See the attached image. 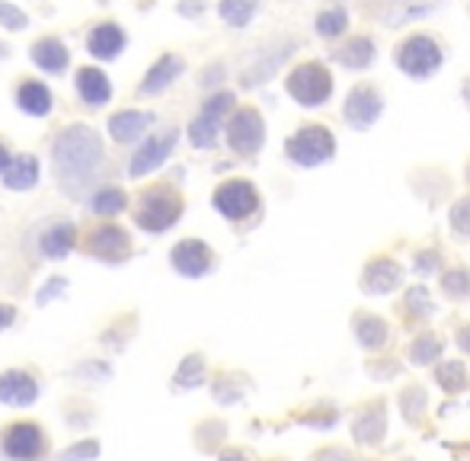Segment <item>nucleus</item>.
<instances>
[{
	"label": "nucleus",
	"mask_w": 470,
	"mask_h": 461,
	"mask_svg": "<svg viewBox=\"0 0 470 461\" xmlns=\"http://www.w3.org/2000/svg\"><path fill=\"white\" fill-rule=\"evenodd\" d=\"M39 176H42L39 158L29 154V151H23V154H13L7 174L0 176V180H4V186H7L10 192H29V190L39 186Z\"/></svg>",
	"instance_id": "21"
},
{
	"label": "nucleus",
	"mask_w": 470,
	"mask_h": 461,
	"mask_svg": "<svg viewBox=\"0 0 470 461\" xmlns=\"http://www.w3.org/2000/svg\"><path fill=\"white\" fill-rule=\"evenodd\" d=\"M359 461H378V458H359Z\"/></svg>",
	"instance_id": "51"
},
{
	"label": "nucleus",
	"mask_w": 470,
	"mask_h": 461,
	"mask_svg": "<svg viewBox=\"0 0 470 461\" xmlns=\"http://www.w3.org/2000/svg\"><path fill=\"white\" fill-rule=\"evenodd\" d=\"M170 263L173 270L186 279H202L215 270V250L199 238H186L170 250Z\"/></svg>",
	"instance_id": "13"
},
{
	"label": "nucleus",
	"mask_w": 470,
	"mask_h": 461,
	"mask_svg": "<svg viewBox=\"0 0 470 461\" xmlns=\"http://www.w3.org/2000/svg\"><path fill=\"white\" fill-rule=\"evenodd\" d=\"M237 109V96L231 90H215V93L205 96V103H202V116H211L218 122H227L231 119V112Z\"/></svg>",
	"instance_id": "34"
},
{
	"label": "nucleus",
	"mask_w": 470,
	"mask_h": 461,
	"mask_svg": "<svg viewBox=\"0 0 470 461\" xmlns=\"http://www.w3.org/2000/svg\"><path fill=\"white\" fill-rule=\"evenodd\" d=\"M439 288L448 302H467L470 298V270L464 266V263H455V266L442 270Z\"/></svg>",
	"instance_id": "31"
},
{
	"label": "nucleus",
	"mask_w": 470,
	"mask_h": 461,
	"mask_svg": "<svg viewBox=\"0 0 470 461\" xmlns=\"http://www.w3.org/2000/svg\"><path fill=\"white\" fill-rule=\"evenodd\" d=\"M224 138L231 144V151L240 158H253L263 151L266 144V122L256 106H237L231 119L224 122Z\"/></svg>",
	"instance_id": "8"
},
{
	"label": "nucleus",
	"mask_w": 470,
	"mask_h": 461,
	"mask_svg": "<svg viewBox=\"0 0 470 461\" xmlns=\"http://www.w3.org/2000/svg\"><path fill=\"white\" fill-rule=\"evenodd\" d=\"M202 378H205V359H202V352H192L183 359V366L176 368L173 384L176 388H195V384H202Z\"/></svg>",
	"instance_id": "35"
},
{
	"label": "nucleus",
	"mask_w": 470,
	"mask_h": 461,
	"mask_svg": "<svg viewBox=\"0 0 470 461\" xmlns=\"http://www.w3.org/2000/svg\"><path fill=\"white\" fill-rule=\"evenodd\" d=\"M336 138L327 125H301L295 135L285 142V158L298 167H320L333 160Z\"/></svg>",
	"instance_id": "5"
},
{
	"label": "nucleus",
	"mask_w": 470,
	"mask_h": 461,
	"mask_svg": "<svg viewBox=\"0 0 470 461\" xmlns=\"http://www.w3.org/2000/svg\"><path fill=\"white\" fill-rule=\"evenodd\" d=\"M36 398H39V384H36L32 375L20 372V368L0 375V400H4V404L29 407Z\"/></svg>",
	"instance_id": "23"
},
{
	"label": "nucleus",
	"mask_w": 470,
	"mask_h": 461,
	"mask_svg": "<svg viewBox=\"0 0 470 461\" xmlns=\"http://www.w3.org/2000/svg\"><path fill=\"white\" fill-rule=\"evenodd\" d=\"M467 382H470V375L461 359H442V366H435V384H439L445 394H458V391L467 388Z\"/></svg>",
	"instance_id": "32"
},
{
	"label": "nucleus",
	"mask_w": 470,
	"mask_h": 461,
	"mask_svg": "<svg viewBox=\"0 0 470 461\" xmlns=\"http://www.w3.org/2000/svg\"><path fill=\"white\" fill-rule=\"evenodd\" d=\"M442 263H445L442 250H423V254H416L413 270L419 272V276H432V272H442Z\"/></svg>",
	"instance_id": "40"
},
{
	"label": "nucleus",
	"mask_w": 470,
	"mask_h": 461,
	"mask_svg": "<svg viewBox=\"0 0 470 461\" xmlns=\"http://www.w3.org/2000/svg\"><path fill=\"white\" fill-rule=\"evenodd\" d=\"M352 334H355L359 346H365V350H371V352L384 350V346L391 343V327H387V320L371 314V311H359V314L352 318Z\"/></svg>",
	"instance_id": "22"
},
{
	"label": "nucleus",
	"mask_w": 470,
	"mask_h": 461,
	"mask_svg": "<svg viewBox=\"0 0 470 461\" xmlns=\"http://www.w3.org/2000/svg\"><path fill=\"white\" fill-rule=\"evenodd\" d=\"M464 100H470V80L464 84Z\"/></svg>",
	"instance_id": "49"
},
{
	"label": "nucleus",
	"mask_w": 470,
	"mask_h": 461,
	"mask_svg": "<svg viewBox=\"0 0 470 461\" xmlns=\"http://www.w3.org/2000/svg\"><path fill=\"white\" fill-rule=\"evenodd\" d=\"M179 144V128L176 125H160L154 128L151 135L144 138L135 148L131 160H128V176L131 180H141V176H151L154 170H160L170 160V154L176 151Z\"/></svg>",
	"instance_id": "6"
},
{
	"label": "nucleus",
	"mask_w": 470,
	"mask_h": 461,
	"mask_svg": "<svg viewBox=\"0 0 470 461\" xmlns=\"http://www.w3.org/2000/svg\"><path fill=\"white\" fill-rule=\"evenodd\" d=\"M176 13L186 16V20H199L205 13V0H179L176 4Z\"/></svg>",
	"instance_id": "44"
},
{
	"label": "nucleus",
	"mask_w": 470,
	"mask_h": 461,
	"mask_svg": "<svg viewBox=\"0 0 470 461\" xmlns=\"http://www.w3.org/2000/svg\"><path fill=\"white\" fill-rule=\"evenodd\" d=\"M224 77H227V68H224V61L208 64V68H202V74H199V87L215 93V90H221Z\"/></svg>",
	"instance_id": "39"
},
{
	"label": "nucleus",
	"mask_w": 470,
	"mask_h": 461,
	"mask_svg": "<svg viewBox=\"0 0 470 461\" xmlns=\"http://www.w3.org/2000/svg\"><path fill=\"white\" fill-rule=\"evenodd\" d=\"M45 449V439L36 423H13L4 433V455L13 461H36Z\"/></svg>",
	"instance_id": "20"
},
{
	"label": "nucleus",
	"mask_w": 470,
	"mask_h": 461,
	"mask_svg": "<svg viewBox=\"0 0 470 461\" xmlns=\"http://www.w3.org/2000/svg\"><path fill=\"white\" fill-rule=\"evenodd\" d=\"M84 250L96 260H106V263H119L128 260L131 254V238H128V230L119 228V224H100L87 234L84 240Z\"/></svg>",
	"instance_id": "14"
},
{
	"label": "nucleus",
	"mask_w": 470,
	"mask_h": 461,
	"mask_svg": "<svg viewBox=\"0 0 470 461\" xmlns=\"http://www.w3.org/2000/svg\"><path fill=\"white\" fill-rule=\"evenodd\" d=\"M221 132H224V122L211 119V116H195V119L186 125V138H189L192 148H199V151H211L218 142H221Z\"/></svg>",
	"instance_id": "29"
},
{
	"label": "nucleus",
	"mask_w": 470,
	"mask_h": 461,
	"mask_svg": "<svg viewBox=\"0 0 470 461\" xmlns=\"http://www.w3.org/2000/svg\"><path fill=\"white\" fill-rule=\"evenodd\" d=\"M84 45H87L90 58H96V61H116L119 55H125L128 32L116 20H100V23H93L87 29Z\"/></svg>",
	"instance_id": "12"
},
{
	"label": "nucleus",
	"mask_w": 470,
	"mask_h": 461,
	"mask_svg": "<svg viewBox=\"0 0 470 461\" xmlns=\"http://www.w3.org/2000/svg\"><path fill=\"white\" fill-rule=\"evenodd\" d=\"M96 455H100V446H96V442H84V446L68 449V452L61 455V461H87V458H96Z\"/></svg>",
	"instance_id": "42"
},
{
	"label": "nucleus",
	"mask_w": 470,
	"mask_h": 461,
	"mask_svg": "<svg viewBox=\"0 0 470 461\" xmlns=\"http://www.w3.org/2000/svg\"><path fill=\"white\" fill-rule=\"evenodd\" d=\"M403 314H410V318H416V320H426L435 314V304L429 302V292H426L423 286H416L407 292V298H403Z\"/></svg>",
	"instance_id": "36"
},
{
	"label": "nucleus",
	"mask_w": 470,
	"mask_h": 461,
	"mask_svg": "<svg viewBox=\"0 0 470 461\" xmlns=\"http://www.w3.org/2000/svg\"><path fill=\"white\" fill-rule=\"evenodd\" d=\"M285 90L298 106L314 109V106H323L333 96V74L327 71V64L301 61L288 71Z\"/></svg>",
	"instance_id": "3"
},
{
	"label": "nucleus",
	"mask_w": 470,
	"mask_h": 461,
	"mask_svg": "<svg viewBox=\"0 0 470 461\" xmlns=\"http://www.w3.org/2000/svg\"><path fill=\"white\" fill-rule=\"evenodd\" d=\"M397 407L410 426H419V423L426 420V410H429V394H426V388L419 382H410L400 388Z\"/></svg>",
	"instance_id": "26"
},
{
	"label": "nucleus",
	"mask_w": 470,
	"mask_h": 461,
	"mask_svg": "<svg viewBox=\"0 0 470 461\" xmlns=\"http://www.w3.org/2000/svg\"><path fill=\"white\" fill-rule=\"evenodd\" d=\"M381 109H384V100H381V93H378L375 84H355V87L349 90V96H346L343 119L349 128L365 132V128H371L378 122Z\"/></svg>",
	"instance_id": "10"
},
{
	"label": "nucleus",
	"mask_w": 470,
	"mask_h": 461,
	"mask_svg": "<svg viewBox=\"0 0 470 461\" xmlns=\"http://www.w3.org/2000/svg\"><path fill=\"white\" fill-rule=\"evenodd\" d=\"M74 93L87 109H103L112 103V80L100 64H80L74 71Z\"/></svg>",
	"instance_id": "15"
},
{
	"label": "nucleus",
	"mask_w": 470,
	"mask_h": 461,
	"mask_svg": "<svg viewBox=\"0 0 470 461\" xmlns=\"http://www.w3.org/2000/svg\"><path fill=\"white\" fill-rule=\"evenodd\" d=\"M48 160L64 196L80 199L93 190L96 176L106 167V142L90 122H68L52 138Z\"/></svg>",
	"instance_id": "1"
},
{
	"label": "nucleus",
	"mask_w": 470,
	"mask_h": 461,
	"mask_svg": "<svg viewBox=\"0 0 470 461\" xmlns=\"http://www.w3.org/2000/svg\"><path fill=\"white\" fill-rule=\"evenodd\" d=\"M29 13L26 10H20L16 4H10V0H0V29L4 32H23L29 29Z\"/></svg>",
	"instance_id": "38"
},
{
	"label": "nucleus",
	"mask_w": 470,
	"mask_h": 461,
	"mask_svg": "<svg viewBox=\"0 0 470 461\" xmlns=\"http://www.w3.org/2000/svg\"><path fill=\"white\" fill-rule=\"evenodd\" d=\"M29 58L42 74H48V77H64L68 68H71V48H68V42H64L61 36H52V32L32 42Z\"/></svg>",
	"instance_id": "18"
},
{
	"label": "nucleus",
	"mask_w": 470,
	"mask_h": 461,
	"mask_svg": "<svg viewBox=\"0 0 470 461\" xmlns=\"http://www.w3.org/2000/svg\"><path fill=\"white\" fill-rule=\"evenodd\" d=\"M157 128V112L154 109H116L106 122V132L116 144H141L144 138Z\"/></svg>",
	"instance_id": "9"
},
{
	"label": "nucleus",
	"mask_w": 470,
	"mask_h": 461,
	"mask_svg": "<svg viewBox=\"0 0 470 461\" xmlns=\"http://www.w3.org/2000/svg\"><path fill=\"white\" fill-rule=\"evenodd\" d=\"M330 58H333L339 68H349V71H365L368 64L375 61V42L365 39V36H352V39H346Z\"/></svg>",
	"instance_id": "24"
},
{
	"label": "nucleus",
	"mask_w": 470,
	"mask_h": 461,
	"mask_svg": "<svg viewBox=\"0 0 470 461\" xmlns=\"http://www.w3.org/2000/svg\"><path fill=\"white\" fill-rule=\"evenodd\" d=\"M74 247H77V228H74L71 222L52 224V228H48L45 234H42V240H39L42 256H48V260H64V256L71 254Z\"/></svg>",
	"instance_id": "25"
},
{
	"label": "nucleus",
	"mask_w": 470,
	"mask_h": 461,
	"mask_svg": "<svg viewBox=\"0 0 470 461\" xmlns=\"http://www.w3.org/2000/svg\"><path fill=\"white\" fill-rule=\"evenodd\" d=\"M259 7H263L259 0H218V16L231 29H247L253 23V16L259 13Z\"/></svg>",
	"instance_id": "30"
},
{
	"label": "nucleus",
	"mask_w": 470,
	"mask_h": 461,
	"mask_svg": "<svg viewBox=\"0 0 470 461\" xmlns=\"http://www.w3.org/2000/svg\"><path fill=\"white\" fill-rule=\"evenodd\" d=\"M458 346H461V350L470 356V324H461V327H458Z\"/></svg>",
	"instance_id": "47"
},
{
	"label": "nucleus",
	"mask_w": 470,
	"mask_h": 461,
	"mask_svg": "<svg viewBox=\"0 0 470 461\" xmlns=\"http://www.w3.org/2000/svg\"><path fill=\"white\" fill-rule=\"evenodd\" d=\"M442 64H445V52L429 32H413L410 39H403L397 45V68L413 80L432 77Z\"/></svg>",
	"instance_id": "4"
},
{
	"label": "nucleus",
	"mask_w": 470,
	"mask_h": 461,
	"mask_svg": "<svg viewBox=\"0 0 470 461\" xmlns=\"http://www.w3.org/2000/svg\"><path fill=\"white\" fill-rule=\"evenodd\" d=\"M362 292L365 295H387L403 286V266L391 256H371L362 270Z\"/></svg>",
	"instance_id": "19"
},
{
	"label": "nucleus",
	"mask_w": 470,
	"mask_h": 461,
	"mask_svg": "<svg viewBox=\"0 0 470 461\" xmlns=\"http://www.w3.org/2000/svg\"><path fill=\"white\" fill-rule=\"evenodd\" d=\"M314 29H317L320 39H339V36H346V29H349V13H346V7H339V4L323 7L317 13V20H314Z\"/></svg>",
	"instance_id": "33"
},
{
	"label": "nucleus",
	"mask_w": 470,
	"mask_h": 461,
	"mask_svg": "<svg viewBox=\"0 0 470 461\" xmlns=\"http://www.w3.org/2000/svg\"><path fill=\"white\" fill-rule=\"evenodd\" d=\"M183 74H186V58L179 55V52H163V55L144 71L141 84L135 87V96H141V100L147 96V100H151V96L167 93Z\"/></svg>",
	"instance_id": "11"
},
{
	"label": "nucleus",
	"mask_w": 470,
	"mask_h": 461,
	"mask_svg": "<svg viewBox=\"0 0 470 461\" xmlns=\"http://www.w3.org/2000/svg\"><path fill=\"white\" fill-rule=\"evenodd\" d=\"M90 212L100 218H116L128 208V192L122 186H100L90 192Z\"/></svg>",
	"instance_id": "27"
},
{
	"label": "nucleus",
	"mask_w": 470,
	"mask_h": 461,
	"mask_svg": "<svg viewBox=\"0 0 470 461\" xmlns=\"http://www.w3.org/2000/svg\"><path fill=\"white\" fill-rule=\"evenodd\" d=\"M13 106L23 116H32V119H48L55 112V93H52L45 80L20 77L13 84Z\"/></svg>",
	"instance_id": "17"
},
{
	"label": "nucleus",
	"mask_w": 470,
	"mask_h": 461,
	"mask_svg": "<svg viewBox=\"0 0 470 461\" xmlns=\"http://www.w3.org/2000/svg\"><path fill=\"white\" fill-rule=\"evenodd\" d=\"M64 288H68V279L55 276V279H52V282H48L45 288H42L39 295H36V302H39V304H48V302H52V298H58V295H61Z\"/></svg>",
	"instance_id": "43"
},
{
	"label": "nucleus",
	"mask_w": 470,
	"mask_h": 461,
	"mask_svg": "<svg viewBox=\"0 0 470 461\" xmlns=\"http://www.w3.org/2000/svg\"><path fill=\"white\" fill-rule=\"evenodd\" d=\"M448 224H451V234H455L458 240H470V196H461V199L451 206Z\"/></svg>",
	"instance_id": "37"
},
{
	"label": "nucleus",
	"mask_w": 470,
	"mask_h": 461,
	"mask_svg": "<svg viewBox=\"0 0 470 461\" xmlns=\"http://www.w3.org/2000/svg\"><path fill=\"white\" fill-rule=\"evenodd\" d=\"M211 206H215L218 215H224L227 222L240 224V222H247V218H253L256 212H259L263 199H259V190H256L250 180L234 176V180L218 183L215 196H211Z\"/></svg>",
	"instance_id": "7"
},
{
	"label": "nucleus",
	"mask_w": 470,
	"mask_h": 461,
	"mask_svg": "<svg viewBox=\"0 0 470 461\" xmlns=\"http://www.w3.org/2000/svg\"><path fill=\"white\" fill-rule=\"evenodd\" d=\"M311 461H355V458H352V452L346 446L327 442V446H320L317 452L311 455Z\"/></svg>",
	"instance_id": "41"
},
{
	"label": "nucleus",
	"mask_w": 470,
	"mask_h": 461,
	"mask_svg": "<svg viewBox=\"0 0 470 461\" xmlns=\"http://www.w3.org/2000/svg\"><path fill=\"white\" fill-rule=\"evenodd\" d=\"M10 160H13V151H10V144H7V138H0V176L7 174V167H10Z\"/></svg>",
	"instance_id": "45"
},
{
	"label": "nucleus",
	"mask_w": 470,
	"mask_h": 461,
	"mask_svg": "<svg viewBox=\"0 0 470 461\" xmlns=\"http://www.w3.org/2000/svg\"><path fill=\"white\" fill-rule=\"evenodd\" d=\"M464 174H467V180H470V164H467V170H464Z\"/></svg>",
	"instance_id": "50"
},
{
	"label": "nucleus",
	"mask_w": 470,
	"mask_h": 461,
	"mask_svg": "<svg viewBox=\"0 0 470 461\" xmlns=\"http://www.w3.org/2000/svg\"><path fill=\"white\" fill-rule=\"evenodd\" d=\"M445 352V340H442L435 330H423V334H416V340L410 343L407 359L413 366H435Z\"/></svg>",
	"instance_id": "28"
},
{
	"label": "nucleus",
	"mask_w": 470,
	"mask_h": 461,
	"mask_svg": "<svg viewBox=\"0 0 470 461\" xmlns=\"http://www.w3.org/2000/svg\"><path fill=\"white\" fill-rule=\"evenodd\" d=\"M13 320H16V308H13V304H0V330H7Z\"/></svg>",
	"instance_id": "46"
},
{
	"label": "nucleus",
	"mask_w": 470,
	"mask_h": 461,
	"mask_svg": "<svg viewBox=\"0 0 470 461\" xmlns=\"http://www.w3.org/2000/svg\"><path fill=\"white\" fill-rule=\"evenodd\" d=\"M384 400H368V404H362L355 414H352V423H349V430H352V439L359 442V446H368V449H375L384 442V436H387V410H384Z\"/></svg>",
	"instance_id": "16"
},
{
	"label": "nucleus",
	"mask_w": 470,
	"mask_h": 461,
	"mask_svg": "<svg viewBox=\"0 0 470 461\" xmlns=\"http://www.w3.org/2000/svg\"><path fill=\"white\" fill-rule=\"evenodd\" d=\"M183 196L170 183L147 186L135 202V224L141 230H147V234H163L183 218Z\"/></svg>",
	"instance_id": "2"
},
{
	"label": "nucleus",
	"mask_w": 470,
	"mask_h": 461,
	"mask_svg": "<svg viewBox=\"0 0 470 461\" xmlns=\"http://www.w3.org/2000/svg\"><path fill=\"white\" fill-rule=\"evenodd\" d=\"M221 461H250V455L243 452V449H227V452L221 455Z\"/></svg>",
	"instance_id": "48"
}]
</instances>
